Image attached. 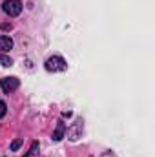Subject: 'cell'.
<instances>
[{
	"label": "cell",
	"instance_id": "52a82bcc",
	"mask_svg": "<svg viewBox=\"0 0 155 157\" xmlns=\"http://www.w3.org/2000/svg\"><path fill=\"white\" fill-rule=\"evenodd\" d=\"M0 64H2V66H11L13 60H11L7 55H2V53H0Z\"/></svg>",
	"mask_w": 155,
	"mask_h": 157
},
{
	"label": "cell",
	"instance_id": "277c9868",
	"mask_svg": "<svg viewBox=\"0 0 155 157\" xmlns=\"http://www.w3.org/2000/svg\"><path fill=\"white\" fill-rule=\"evenodd\" d=\"M66 132H68V137L71 141H77L78 137H80V133H82V119H77Z\"/></svg>",
	"mask_w": 155,
	"mask_h": 157
},
{
	"label": "cell",
	"instance_id": "5b68a950",
	"mask_svg": "<svg viewBox=\"0 0 155 157\" xmlns=\"http://www.w3.org/2000/svg\"><path fill=\"white\" fill-rule=\"evenodd\" d=\"M64 133H66V124H64L62 121H59L57 130L53 132V141H60V139L64 137Z\"/></svg>",
	"mask_w": 155,
	"mask_h": 157
},
{
	"label": "cell",
	"instance_id": "3957f363",
	"mask_svg": "<svg viewBox=\"0 0 155 157\" xmlns=\"http://www.w3.org/2000/svg\"><path fill=\"white\" fill-rule=\"evenodd\" d=\"M18 78L17 77H6L0 80V88L4 90V93H11V91H15L17 88H18Z\"/></svg>",
	"mask_w": 155,
	"mask_h": 157
},
{
	"label": "cell",
	"instance_id": "9c48e42d",
	"mask_svg": "<svg viewBox=\"0 0 155 157\" xmlns=\"http://www.w3.org/2000/svg\"><path fill=\"white\" fill-rule=\"evenodd\" d=\"M37 150H39V143H33L31 144V150H29V154L26 157H37Z\"/></svg>",
	"mask_w": 155,
	"mask_h": 157
},
{
	"label": "cell",
	"instance_id": "30bf717a",
	"mask_svg": "<svg viewBox=\"0 0 155 157\" xmlns=\"http://www.w3.org/2000/svg\"><path fill=\"white\" fill-rule=\"evenodd\" d=\"M6 112H7V106H6V102H4V101H0V119L6 115Z\"/></svg>",
	"mask_w": 155,
	"mask_h": 157
},
{
	"label": "cell",
	"instance_id": "6da1fadb",
	"mask_svg": "<svg viewBox=\"0 0 155 157\" xmlns=\"http://www.w3.org/2000/svg\"><path fill=\"white\" fill-rule=\"evenodd\" d=\"M66 68H68L66 60H64L62 57H59V55H53V57H49V59L46 60V70H47V71L59 73V71H66Z\"/></svg>",
	"mask_w": 155,
	"mask_h": 157
},
{
	"label": "cell",
	"instance_id": "7a4b0ae2",
	"mask_svg": "<svg viewBox=\"0 0 155 157\" xmlns=\"http://www.w3.org/2000/svg\"><path fill=\"white\" fill-rule=\"evenodd\" d=\"M2 9H4V13L9 15V17H18V15L22 13V2H20V0H6V2L2 4Z\"/></svg>",
	"mask_w": 155,
	"mask_h": 157
},
{
	"label": "cell",
	"instance_id": "ba28073f",
	"mask_svg": "<svg viewBox=\"0 0 155 157\" xmlns=\"http://www.w3.org/2000/svg\"><path fill=\"white\" fill-rule=\"evenodd\" d=\"M22 143H24L22 139H15V141L11 143V152H17V150H18V148L22 146Z\"/></svg>",
	"mask_w": 155,
	"mask_h": 157
},
{
	"label": "cell",
	"instance_id": "8992f818",
	"mask_svg": "<svg viewBox=\"0 0 155 157\" xmlns=\"http://www.w3.org/2000/svg\"><path fill=\"white\" fill-rule=\"evenodd\" d=\"M11 48H13V40H11V37L0 35V51H9Z\"/></svg>",
	"mask_w": 155,
	"mask_h": 157
},
{
	"label": "cell",
	"instance_id": "8fae6325",
	"mask_svg": "<svg viewBox=\"0 0 155 157\" xmlns=\"http://www.w3.org/2000/svg\"><path fill=\"white\" fill-rule=\"evenodd\" d=\"M100 157H115V154H113V152H104Z\"/></svg>",
	"mask_w": 155,
	"mask_h": 157
}]
</instances>
